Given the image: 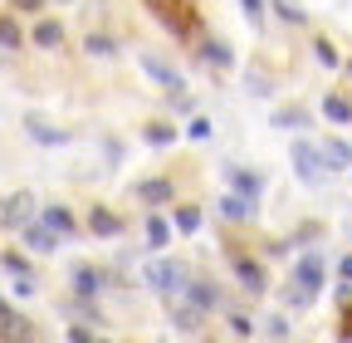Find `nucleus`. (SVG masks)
I'll list each match as a JSON object with an SVG mask.
<instances>
[{
    "mask_svg": "<svg viewBox=\"0 0 352 343\" xmlns=\"http://www.w3.org/2000/svg\"><path fill=\"white\" fill-rule=\"evenodd\" d=\"M294 304H308V299H314L318 294V284H323V260H318V255H303V260H298V270H294Z\"/></svg>",
    "mask_w": 352,
    "mask_h": 343,
    "instance_id": "f257e3e1",
    "label": "nucleus"
},
{
    "mask_svg": "<svg viewBox=\"0 0 352 343\" xmlns=\"http://www.w3.org/2000/svg\"><path fill=\"white\" fill-rule=\"evenodd\" d=\"M20 39H25V34H20V25L0 15V45H6V50H20Z\"/></svg>",
    "mask_w": 352,
    "mask_h": 343,
    "instance_id": "2eb2a0df",
    "label": "nucleus"
},
{
    "mask_svg": "<svg viewBox=\"0 0 352 343\" xmlns=\"http://www.w3.org/2000/svg\"><path fill=\"white\" fill-rule=\"evenodd\" d=\"M142 201H171V182H142Z\"/></svg>",
    "mask_w": 352,
    "mask_h": 343,
    "instance_id": "dca6fc26",
    "label": "nucleus"
},
{
    "mask_svg": "<svg viewBox=\"0 0 352 343\" xmlns=\"http://www.w3.org/2000/svg\"><path fill=\"white\" fill-rule=\"evenodd\" d=\"M30 138L34 143H69V133H54V127H44V123H30Z\"/></svg>",
    "mask_w": 352,
    "mask_h": 343,
    "instance_id": "412c9836",
    "label": "nucleus"
},
{
    "mask_svg": "<svg viewBox=\"0 0 352 343\" xmlns=\"http://www.w3.org/2000/svg\"><path fill=\"white\" fill-rule=\"evenodd\" d=\"M74 289H78V294H94V289H98V275L88 270V265H78V270H74Z\"/></svg>",
    "mask_w": 352,
    "mask_h": 343,
    "instance_id": "6ab92c4d",
    "label": "nucleus"
},
{
    "mask_svg": "<svg viewBox=\"0 0 352 343\" xmlns=\"http://www.w3.org/2000/svg\"><path fill=\"white\" fill-rule=\"evenodd\" d=\"M147 240H152L157 250H162V245H171V226H166L162 216H152V221H147Z\"/></svg>",
    "mask_w": 352,
    "mask_h": 343,
    "instance_id": "4468645a",
    "label": "nucleus"
},
{
    "mask_svg": "<svg viewBox=\"0 0 352 343\" xmlns=\"http://www.w3.org/2000/svg\"><path fill=\"white\" fill-rule=\"evenodd\" d=\"M245 10H250V20L259 25V0H245Z\"/></svg>",
    "mask_w": 352,
    "mask_h": 343,
    "instance_id": "473e14b6",
    "label": "nucleus"
},
{
    "mask_svg": "<svg viewBox=\"0 0 352 343\" xmlns=\"http://www.w3.org/2000/svg\"><path fill=\"white\" fill-rule=\"evenodd\" d=\"M15 10H44V0H10Z\"/></svg>",
    "mask_w": 352,
    "mask_h": 343,
    "instance_id": "7c9ffc66",
    "label": "nucleus"
},
{
    "mask_svg": "<svg viewBox=\"0 0 352 343\" xmlns=\"http://www.w3.org/2000/svg\"><path fill=\"white\" fill-rule=\"evenodd\" d=\"M220 211H226L230 221H245V216H250V196H226V201H220Z\"/></svg>",
    "mask_w": 352,
    "mask_h": 343,
    "instance_id": "f8f14e48",
    "label": "nucleus"
},
{
    "mask_svg": "<svg viewBox=\"0 0 352 343\" xmlns=\"http://www.w3.org/2000/svg\"><path fill=\"white\" fill-rule=\"evenodd\" d=\"M338 333H342V338H352V309L342 314V329H338Z\"/></svg>",
    "mask_w": 352,
    "mask_h": 343,
    "instance_id": "2f4dec72",
    "label": "nucleus"
},
{
    "mask_svg": "<svg viewBox=\"0 0 352 343\" xmlns=\"http://www.w3.org/2000/svg\"><path fill=\"white\" fill-rule=\"evenodd\" d=\"M15 319H20V314H10V304H6V299H0V333H6V329H10Z\"/></svg>",
    "mask_w": 352,
    "mask_h": 343,
    "instance_id": "bb28decb",
    "label": "nucleus"
},
{
    "mask_svg": "<svg viewBox=\"0 0 352 343\" xmlns=\"http://www.w3.org/2000/svg\"><path fill=\"white\" fill-rule=\"evenodd\" d=\"M30 216H34V196L30 191H10L6 201H0V226L6 231H25Z\"/></svg>",
    "mask_w": 352,
    "mask_h": 343,
    "instance_id": "f03ea898",
    "label": "nucleus"
},
{
    "mask_svg": "<svg viewBox=\"0 0 352 343\" xmlns=\"http://www.w3.org/2000/svg\"><path fill=\"white\" fill-rule=\"evenodd\" d=\"M142 64H147V74H152V79H162V83H166V89H182V79H176L166 64H157V59H142Z\"/></svg>",
    "mask_w": 352,
    "mask_h": 343,
    "instance_id": "f3484780",
    "label": "nucleus"
},
{
    "mask_svg": "<svg viewBox=\"0 0 352 343\" xmlns=\"http://www.w3.org/2000/svg\"><path fill=\"white\" fill-rule=\"evenodd\" d=\"M206 59H210V64H220V69H226V64H230V54H226V45H206Z\"/></svg>",
    "mask_w": 352,
    "mask_h": 343,
    "instance_id": "b1692460",
    "label": "nucleus"
},
{
    "mask_svg": "<svg viewBox=\"0 0 352 343\" xmlns=\"http://www.w3.org/2000/svg\"><path fill=\"white\" fill-rule=\"evenodd\" d=\"M230 333H240V338H245V333H250V319H245V314H235V319H230Z\"/></svg>",
    "mask_w": 352,
    "mask_h": 343,
    "instance_id": "c756f323",
    "label": "nucleus"
},
{
    "mask_svg": "<svg viewBox=\"0 0 352 343\" xmlns=\"http://www.w3.org/2000/svg\"><path fill=\"white\" fill-rule=\"evenodd\" d=\"M34 45H39V50H59V45H64V25H59V20H39V25H34Z\"/></svg>",
    "mask_w": 352,
    "mask_h": 343,
    "instance_id": "6e6552de",
    "label": "nucleus"
},
{
    "mask_svg": "<svg viewBox=\"0 0 352 343\" xmlns=\"http://www.w3.org/2000/svg\"><path fill=\"white\" fill-rule=\"evenodd\" d=\"M88 226H94L98 236H118V231H122V221L113 216L108 206H94V216H88Z\"/></svg>",
    "mask_w": 352,
    "mask_h": 343,
    "instance_id": "1a4fd4ad",
    "label": "nucleus"
},
{
    "mask_svg": "<svg viewBox=\"0 0 352 343\" xmlns=\"http://www.w3.org/2000/svg\"><path fill=\"white\" fill-rule=\"evenodd\" d=\"M235 275H240V284H245L250 294H259V289H264V270L250 260V255H235Z\"/></svg>",
    "mask_w": 352,
    "mask_h": 343,
    "instance_id": "0eeeda50",
    "label": "nucleus"
},
{
    "mask_svg": "<svg viewBox=\"0 0 352 343\" xmlns=\"http://www.w3.org/2000/svg\"><path fill=\"white\" fill-rule=\"evenodd\" d=\"M176 226H182V231H196V226H201V216H196L191 206H182V211H176Z\"/></svg>",
    "mask_w": 352,
    "mask_h": 343,
    "instance_id": "5701e85b",
    "label": "nucleus"
},
{
    "mask_svg": "<svg viewBox=\"0 0 352 343\" xmlns=\"http://www.w3.org/2000/svg\"><path fill=\"white\" fill-rule=\"evenodd\" d=\"M44 226H54L59 236H69V231H74V216H69L64 206H44Z\"/></svg>",
    "mask_w": 352,
    "mask_h": 343,
    "instance_id": "9d476101",
    "label": "nucleus"
},
{
    "mask_svg": "<svg viewBox=\"0 0 352 343\" xmlns=\"http://www.w3.org/2000/svg\"><path fill=\"white\" fill-rule=\"evenodd\" d=\"M230 182H235V191H245V196H259V177H254V172H230Z\"/></svg>",
    "mask_w": 352,
    "mask_h": 343,
    "instance_id": "a211bd4d",
    "label": "nucleus"
},
{
    "mask_svg": "<svg viewBox=\"0 0 352 343\" xmlns=\"http://www.w3.org/2000/svg\"><path fill=\"white\" fill-rule=\"evenodd\" d=\"M191 6H182V0H157V20H166L176 34H191Z\"/></svg>",
    "mask_w": 352,
    "mask_h": 343,
    "instance_id": "20e7f679",
    "label": "nucleus"
},
{
    "mask_svg": "<svg viewBox=\"0 0 352 343\" xmlns=\"http://www.w3.org/2000/svg\"><path fill=\"white\" fill-rule=\"evenodd\" d=\"M88 50H94V54H113V45H108L103 34H94V39H88Z\"/></svg>",
    "mask_w": 352,
    "mask_h": 343,
    "instance_id": "cd10ccee",
    "label": "nucleus"
},
{
    "mask_svg": "<svg viewBox=\"0 0 352 343\" xmlns=\"http://www.w3.org/2000/svg\"><path fill=\"white\" fill-rule=\"evenodd\" d=\"M323 113H328L333 123H352V103H347V98H338V94H328V98H323Z\"/></svg>",
    "mask_w": 352,
    "mask_h": 343,
    "instance_id": "9b49d317",
    "label": "nucleus"
},
{
    "mask_svg": "<svg viewBox=\"0 0 352 343\" xmlns=\"http://www.w3.org/2000/svg\"><path fill=\"white\" fill-rule=\"evenodd\" d=\"M294 162H298V177L314 182L318 167H323V152H314V143H294Z\"/></svg>",
    "mask_w": 352,
    "mask_h": 343,
    "instance_id": "423d86ee",
    "label": "nucleus"
},
{
    "mask_svg": "<svg viewBox=\"0 0 352 343\" xmlns=\"http://www.w3.org/2000/svg\"><path fill=\"white\" fill-rule=\"evenodd\" d=\"M186 133H191V138H196V143H201V138H210V123H206V118H196V123H191V127H186Z\"/></svg>",
    "mask_w": 352,
    "mask_h": 343,
    "instance_id": "393cba45",
    "label": "nucleus"
},
{
    "mask_svg": "<svg viewBox=\"0 0 352 343\" xmlns=\"http://www.w3.org/2000/svg\"><path fill=\"white\" fill-rule=\"evenodd\" d=\"M191 304H196V309H210V304H215V284H206V280L191 284Z\"/></svg>",
    "mask_w": 352,
    "mask_h": 343,
    "instance_id": "aec40b11",
    "label": "nucleus"
},
{
    "mask_svg": "<svg viewBox=\"0 0 352 343\" xmlns=\"http://www.w3.org/2000/svg\"><path fill=\"white\" fill-rule=\"evenodd\" d=\"M147 284L162 289V294H176V289L186 284V270L176 265V260H152V265H147Z\"/></svg>",
    "mask_w": 352,
    "mask_h": 343,
    "instance_id": "7ed1b4c3",
    "label": "nucleus"
},
{
    "mask_svg": "<svg viewBox=\"0 0 352 343\" xmlns=\"http://www.w3.org/2000/svg\"><path fill=\"white\" fill-rule=\"evenodd\" d=\"M342 280H352V255H347V260H342Z\"/></svg>",
    "mask_w": 352,
    "mask_h": 343,
    "instance_id": "72a5a7b5",
    "label": "nucleus"
},
{
    "mask_svg": "<svg viewBox=\"0 0 352 343\" xmlns=\"http://www.w3.org/2000/svg\"><path fill=\"white\" fill-rule=\"evenodd\" d=\"M314 50H318V64H328V69H338V64H342V59H338V50L328 45V39H318Z\"/></svg>",
    "mask_w": 352,
    "mask_h": 343,
    "instance_id": "4be33fe9",
    "label": "nucleus"
},
{
    "mask_svg": "<svg viewBox=\"0 0 352 343\" xmlns=\"http://www.w3.org/2000/svg\"><path fill=\"white\" fill-rule=\"evenodd\" d=\"M323 157H328V167H352L347 143H323Z\"/></svg>",
    "mask_w": 352,
    "mask_h": 343,
    "instance_id": "ddd939ff",
    "label": "nucleus"
},
{
    "mask_svg": "<svg viewBox=\"0 0 352 343\" xmlns=\"http://www.w3.org/2000/svg\"><path fill=\"white\" fill-rule=\"evenodd\" d=\"M25 245H30L34 255H50V250L59 245V231H54V226H30V221H25Z\"/></svg>",
    "mask_w": 352,
    "mask_h": 343,
    "instance_id": "39448f33",
    "label": "nucleus"
},
{
    "mask_svg": "<svg viewBox=\"0 0 352 343\" xmlns=\"http://www.w3.org/2000/svg\"><path fill=\"white\" fill-rule=\"evenodd\" d=\"M279 15H284V20H294V25L303 20V10H294V6H289V0H279Z\"/></svg>",
    "mask_w": 352,
    "mask_h": 343,
    "instance_id": "c85d7f7f",
    "label": "nucleus"
},
{
    "mask_svg": "<svg viewBox=\"0 0 352 343\" xmlns=\"http://www.w3.org/2000/svg\"><path fill=\"white\" fill-rule=\"evenodd\" d=\"M176 133H171V127H147V143H171Z\"/></svg>",
    "mask_w": 352,
    "mask_h": 343,
    "instance_id": "a878e982",
    "label": "nucleus"
}]
</instances>
